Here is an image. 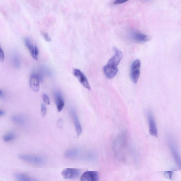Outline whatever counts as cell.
Instances as JSON below:
<instances>
[{
	"instance_id": "6da1fadb",
	"label": "cell",
	"mask_w": 181,
	"mask_h": 181,
	"mask_svg": "<svg viewBox=\"0 0 181 181\" xmlns=\"http://www.w3.org/2000/svg\"><path fill=\"white\" fill-rule=\"evenodd\" d=\"M127 137L125 132L122 133L115 140L114 143V150L117 156L119 158H123L126 148H127Z\"/></svg>"
},
{
	"instance_id": "7a4b0ae2",
	"label": "cell",
	"mask_w": 181,
	"mask_h": 181,
	"mask_svg": "<svg viewBox=\"0 0 181 181\" xmlns=\"http://www.w3.org/2000/svg\"><path fill=\"white\" fill-rule=\"evenodd\" d=\"M129 35L131 40L139 43H145L149 41L151 39V37L149 36L136 30H130L129 32Z\"/></svg>"
},
{
	"instance_id": "3957f363",
	"label": "cell",
	"mask_w": 181,
	"mask_h": 181,
	"mask_svg": "<svg viewBox=\"0 0 181 181\" xmlns=\"http://www.w3.org/2000/svg\"><path fill=\"white\" fill-rule=\"evenodd\" d=\"M168 145L171 152L173 155L177 166L179 169H180L181 159L180 155L179 154L175 141L172 138L170 137L169 138Z\"/></svg>"
},
{
	"instance_id": "277c9868",
	"label": "cell",
	"mask_w": 181,
	"mask_h": 181,
	"mask_svg": "<svg viewBox=\"0 0 181 181\" xmlns=\"http://www.w3.org/2000/svg\"><path fill=\"white\" fill-rule=\"evenodd\" d=\"M18 157L20 159L35 165H42L45 162L42 157L35 155L21 154L18 155Z\"/></svg>"
},
{
	"instance_id": "5b68a950",
	"label": "cell",
	"mask_w": 181,
	"mask_h": 181,
	"mask_svg": "<svg viewBox=\"0 0 181 181\" xmlns=\"http://www.w3.org/2000/svg\"><path fill=\"white\" fill-rule=\"evenodd\" d=\"M148 120L149 126V133L151 136L157 137L158 136V129L154 115L151 111L148 110L147 112Z\"/></svg>"
},
{
	"instance_id": "8992f818",
	"label": "cell",
	"mask_w": 181,
	"mask_h": 181,
	"mask_svg": "<svg viewBox=\"0 0 181 181\" xmlns=\"http://www.w3.org/2000/svg\"><path fill=\"white\" fill-rule=\"evenodd\" d=\"M141 61L139 59L135 60L132 63L131 68V76L134 83L137 82L141 71Z\"/></svg>"
},
{
	"instance_id": "52a82bcc",
	"label": "cell",
	"mask_w": 181,
	"mask_h": 181,
	"mask_svg": "<svg viewBox=\"0 0 181 181\" xmlns=\"http://www.w3.org/2000/svg\"><path fill=\"white\" fill-rule=\"evenodd\" d=\"M81 170L77 168H66L61 172L63 177L65 179H73L77 178L81 174Z\"/></svg>"
},
{
	"instance_id": "ba28073f",
	"label": "cell",
	"mask_w": 181,
	"mask_h": 181,
	"mask_svg": "<svg viewBox=\"0 0 181 181\" xmlns=\"http://www.w3.org/2000/svg\"><path fill=\"white\" fill-rule=\"evenodd\" d=\"M114 50L115 54L109 60L107 65L112 67L117 68L122 59L123 54L122 52L117 48H114Z\"/></svg>"
},
{
	"instance_id": "9c48e42d",
	"label": "cell",
	"mask_w": 181,
	"mask_h": 181,
	"mask_svg": "<svg viewBox=\"0 0 181 181\" xmlns=\"http://www.w3.org/2000/svg\"><path fill=\"white\" fill-rule=\"evenodd\" d=\"M73 74L77 78L81 84L85 88L90 90V87L86 77L79 69H74L73 70Z\"/></svg>"
},
{
	"instance_id": "30bf717a",
	"label": "cell",
	"mask_w": 181,
	"mask_h": 181,
	"mask_svg": "<svg viewBox=\"0 0 181 181\" xmlns=\"http://www.w3.org/2000/svg\"><path fill=\"white\" fill-rule=\"evenodd\" d=\"M24 41L25 45L28 49L32 58L37 60L39 52L38 48L36 46L34 45L31 40L29 38H25Z\"/></svg>"
},
{
	"instance_id": "8fae6325",
	"label": "cell",
	"mask_w": 181,
	"mask_h": 181,
	"mask_svg": "<svg viewBox=\"0 0 181 181\" xmlns=\"http://www.w3.org/2000/svg\"><path fill=\"white\" fill-rule=\"evenodd\" d=\"M99 175L97 171H87L81 175L80 180L81 181H97Z\"/></svg>"
},
{
	"instance_id": "7c38bea8",
	"label": "cell",
	"mask_w": 181,
	"mask_h": 181,
	"mask_svg": "<svg viewBox=\"0 0 181 181\" xmlns=\"http://www.w3.org/2000/svg\"><path fill=\"white\" fill-rule=\"evenodd\" d=\"M30 86L33 91L37 92L40 89V81L37 74H32L30 77Z\"/></svg>"
},
{
	"instance_id": "4fadbf2b",
	"label": "cell",
	"mask_w": 181,
	"mask_h": 181,
	"mask_svg": "<svg viewBox=\"0 0 181 181\" xmlns=\"http://www.w3.org/2000/svg\"><path fill=\"white\" fill-rule=\"evenodd\" d=\"M70 112L71 116L73 117V121L74 124L75 128L78 136H79L82 132V129L81 124H80L79 119H78L77 114L76 111L73 109L70 110Z\"/></svg>"
},
{
	"instance_id": "5bb4252c",
	"label": "cell",
	"mask_w": 181,
	"mask_h": 181,
	"mask_svg": "<svg viewBox=\"0 0 181 181\" xmlns=\"http://www.w3.org/2000/svg\"><path fill=\"white\" fill-rule=\"evenodd\" d=\"M104 74L107 78L112 79L117 75L118 71L117 68H113L106 65L103 68Z\"/></svg>"
},
{
	"instance_id": "9a60e30c",
	"label": "cell",
	"mask_w": 181,
	"mask_h": 181,
	"mask_svg": "<svg viewBox=\"0 0 181 181\" xmlns=\"http://www.w3.org/2000/svg\"><path fill=\"white\" fill-rule=\"evenodd\" d=\"M55 103L57 106L58 111H62L64 105V102L62 95L59 92H56L54 94Z\"/></svg>"
},
{
	"instance_id": "2e32d148",
	"label": "cell",
	"mask_w": 181,
	"mask_h": 181,
	"mask_svg": "<svg viewBox=\"0 0 181 181\" xmlns=\"http://www.w3.org/2000/svg\"><path fill=\"white\" fill-rule=\"evenodd\" d=\"M80 150L77 148H71L66 151L64 156L66 158H73L78 156L80 153Z\"/></svg>"
},
{
	"instance_id": "e0dca14e",
	"label": "cell",
	"mask_w": 181,
	"mask_h": 181,
	"mask_svg": "<svg viewBox=\"0 0 181 181\" xmlns=\"http://www.w3.org/2000/svg\"><path fill=\"white\" fill-rule=\"evenodd\" d=\"M16 180L19 181H30L34 180L29 175L24 173H17L15 175Z\"/></svg>"
},
{
	"instance_id": "ac0fdd59",
	"label": "cell",
	"mask_w": 181,
	"mask_h": 181,
	"mask_svg": "<svg viewBox=\"0 0 181 181\" xmlns=\"http://www.w3.org/2000/svg\"><path fill=\"white\" fill-rule=\"evenodd\" d=\"M12 120L15 124L19 125H23L25 122V119L22 116L15 115L11 117Z\"/></svg>"
},
{
	"instance_id": "d6986e66",
	"label": "cell",
	"mask_w": 181,
	"mask_h": 181,
	"mask_svg": "<svg viewBox=\"0 0 181 181\" xmlns=\"http://www.w3.org/2000/svg\"><path fill=\"white\" fill-rule=\"evenodd\" d=\"M14 138L15 134L13 133H11L4 136L3 139L5 142H8L12 141Z\"/></svg>"
},
{
	"instance_id": "ffe728a7",
	"label": "cell",
	"mask_w": 181,
	"mask_h": 181,
	"mask_svg": "<svg viewBox=\"0 0 181 181\" xmlns=\"http://www.w3.org/2000/svg\"><path fill=\"white\" fill-rule=\"evenodd\" d=\"M41 113L42 117H45L47 113V108L46 106L44 104H42L41 106Z\"/></svg>"
},
{
	"instance_id": "44dd1931",
	"label": "cell",
	"mask_w": 181,
	"mask_h": 181,
	"mask_svg": "<svg viewBox=\"0 0 181 181\" xmlns=\"http://www.w3.org/2000/svg\"><path fill=\"white\" fill-rule=\"evenodd\" d=\"M96 154L94 152H90L86 156V158L89 160H94L96 158Z\"/></svg>"
},
{
	"instance_id": "7402d4cb",
	"label": "cell",
	"mask_w": 181,
	"mask_h": 181,
	"mask_svg": "<svg viewBox=\"0 0 181 181\" xmlns=\"http://www.w3.org/2000/svg\"><path fill=\"white\" fill-rule=\"evenodd\" d=\"M42 98L43 100L44 103L46 105H49L50 104V100H49V97L46 94H44L42 95Z\"/></svg>"
},
{
	"instance_id": "603a6c76",
	"label": "cell",
	"mask_w": 181,
	"mask_h": 181,
	"mask_svg": "<svg viewBox=\"0 0 181 181\" xmlns=\"http://www.w3.org/2000/svg\"><path fill=\"white\" fill-rule=\"evenodd\" d=\"M42 35L46 41L47 42L51 41L52 39H51V37L49 36V35H48L47 33H46L45 32H42Z\"/></svg>"
},
{
	"instance_id": "cb8c5ba5",
	"label": "cell",
	"mask_w": 181,
	"mask_h": 181,
	"mask_svg": "<svg viewBox=\"0 0 181 181\" xmlns=\"http://www.w3.org/2000/svg\"><path fill=\"white\" fill-rule=\"evenodd\" d=\"M173 171H166L164 172V175L165 176L168 177L169 179H171L173 176Z\"/></svg>"
},
{
	"instance_id": "d4e9b609",
	"label": "cell",
	"mask_w": 181,
	"mask_h": 181,
	"mask_svg": "<svg viewBox=\"0 0 181 181\" xmlns=\"http://www.w3.org/2000/svg\"><path fill=\"white\" fill-rule=\"evenodd\" d=\"M129 1V0H115L114 1V4L117 5L123 4Z\"/></svg>"
},
{
	"instance_id": "484cf974",
	"label": "cell",
	"mask_w": 181,
	"mask_h": 181,
	"mask_svg": "<svg viewBox=\"0 0 181 181\" xmlns=\"http://www.w3.org/2000/svg\"><path fill=\"white\" fill-rule=\"evenodd\" d=\"M4 54L3 49L0 47V61H4Z\"/></svg>"
},
{
	"instance_id": "4316f807",
	"label": "cell",
	"mask_w": 181,
	"mask_h": 181,
	"mask_svg": "<svg viewBox=\"0 0 181 181\" xmlns=\"http://www.w3.org/2000/svg\"><path fill=\"white\" fill-rule=\"evenodd\" d=\"M4 95L2 90H0V97H1V98H3V97H4Z\"/></svg>"
},
{
	"instance_id": "83f0119b",
	"label": "cell",
	"mask_w": 181,
	"mask_h": 181,
	"mask_svg": "<svg viewBox=\"0 0 181 181\" xmlns=\"http://www.w3.org/2000/svg\"><path fill=\"white\" fill-rule=\"evenodd\" d=\"M5 113V112L4 111H3L2 110H0V116L4 115Z\"/></svg>"
},
{
	"instance_id": "f1b7e54d",
	"label": "cell",
	"mask_w": 181,
	"mask_h": 181,
	"mask_svg": "<svg viewBox=\"0 0 181 181\" xmlns=\"http://www.w3.org/2000/svg\"><path fill=\"white\" fill-rule=\"evenodd\" d=\"M145 1H151V0H145Z\"/></svg>"
}]
</instances>
